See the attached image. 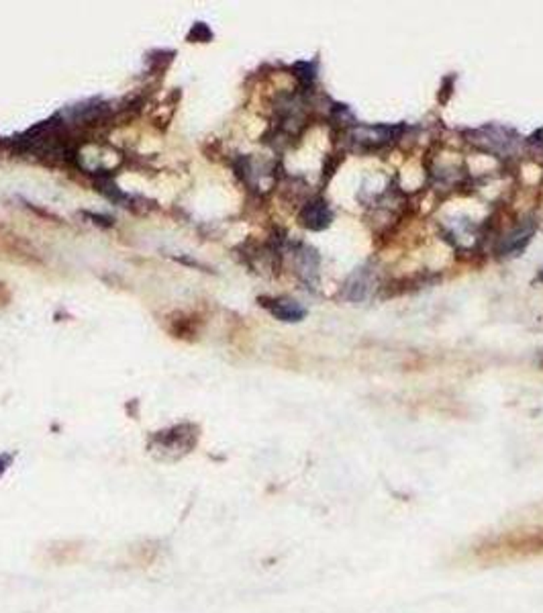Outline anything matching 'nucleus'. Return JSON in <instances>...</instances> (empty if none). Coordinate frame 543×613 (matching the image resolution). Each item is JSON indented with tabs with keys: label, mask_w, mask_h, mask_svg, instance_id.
Here are the masks:
<instances>
[{
	"label": "nucleus",
	"mask_w": 543,
	"mask_h": 613,
	"mask_svg": "<svg viewBox=\"0 0 543 613\" xmlns=\"http://www.w3.org/2000/svg\"><path fill=\"white\" fill-rule=\"evenodd\" d=\"M198 426L194 423H180V426H172L168 430L155 432L149 442H147V450L149 454L160 460V462H178L184 456H188L196 444H198Z\"/></svg>",
	"instance_id": "obj_1"
},
{
	"label": "nucleus",
	"mask_w": 543,
	"mask_h": 613,
	"mask_svg": "<svg viewBox=\"0 0 543 613\" xmlns=\"http://www.w3.org/2000/svg\"><path fill=\"white\" fill-rule=\"evenodd\" d=\"M399 137V131L390 125H354L350 129L352 144L358 145L363 151L384 149Z\"/></svg>",
	"instance_id": "obj_2"
},
{
	"label": "nucleus",
	"mask_w": 543,
	"mask_h": 613,
	"mask_svg": "<svg viewBox=\"0 0 543 613\" xmlns=\"http://www.w3.org/2000/svg\"><path fill=\"white\" fill-rule=\"evenodd\" d=\"M476 135L480 137V140H476V145H480L482 149L494 151V153H508V151L512 153L515 145H517V140H512L515 133L505 127L488 125V127H482L480 131H476Z\"/></svg>",
	"instance_id": "obj_3"
},
{
	"label": "nucleus",
	"mask_w": 543,
	"mask_h": 613,
	"mask_svg": "<svg viewBox=\"0 0 543 613\" xmlns=\"http://www.w3.org/2000/svg\"><path fill=\"white\" fill-rule=\"evenodd\" d=\"M533 233H535V223L533 221H525V223L517 225L512 231H508L505 237H501L499 253L501 255H519L529 246Z\"/></svg>",
	"instance_id": "obj_4"
},
{
	"label": "nucleus",
	"mask_w": 543,
	"mask_h": 613,
	"mask_svg": "<svg viewBox=\"0 0 543 613\" xmlns=\"http://www.w3.org/2000/svg\"><path fill=\"white\" fill-rule=\"evenodd\" d=\"M331 221H333V213L323 199L309 201L300 211V223L311 231H323L331 225Z\"/></svg>",
	"instance_id": "obj_5"
},
{
	"label": "nucleus",
	"mask_w": 543,
	"mask_h": 613,
	"mask_svg": "<svg viewBox=\"0 0 543 613\" xmlns=\"http://www.w3.org/2000/svg\"><path fill=\"white\" fill-rule=\"evenodd\" d=\"M372 289H374V276H372L370 268H360L347 278V283L343 287V294H345V299L358 303V301L368 299Z\"/></svg>",
	"instance_id": "obj_6"
},
{
	"label": "nucleus",
	"mask_w": 543,
	"mask_h": 613,
	"mask_svg": "<svg viewBox=\"0 0 543 613\" xmlns=\"http://www.w3.org/2000/svg\"><path fill=\"white\" fill-rule=\"evenodd\" d=\"M268 309H270V313H272L276 319H280V321H288V324L300 321V319H304V315H307V309H304L300 303L292 301V299H274V301L268 303Z\"/></svg>",
	"instance_id": "obj_7"
},
{
	"label": "nucleus",
	"mask_w": 543,
	"mask_h": 613,
	"mask_svg": "<svg viewBox=\"0 0 543 613\" xmlns=\"http://www.w3.org/2000/svg\"><path fill=\"white\" fill-rule=\"evenodd\" d=\"M51 560L55 564H70L74 562L80 552H82V544L80 541H53L49 548H47Z\"/></svg>",
	"instance_id": "obj_8"
},
{
	"label": "nucleus",
	"mask_w": 543,
	"mask_h": 613,
	"mask_svg": "<svg viewBox=\"0 0 543 613\" xmlns=\"http://www.w3.org/2000/svg\"><path fill=\"white\" fill-rule=\"evenodd\" d=\"M151 546H153L151 541H144V544L131 548V552L135 554V562H137L139 566H149V564L155 560V556H157V548H151Z\"/></svg>",
	"instance_id": "obj_9"
},
{
	"label": "nucleus",
	"mask_w": 543,
	"mask_h": 613,
	"mask_svg": "<svg viewBox=\"0 0 543 613\" xmlns=\"http://www.w3.org/2000/svg\"><path fill=\"white\" fill-rule=\"evenodd\" d=\"M12 460H15V456L12 454H0V478L4 476V472L10 469V464H12Z\"/></svg>",
	"instance_id": "obj_10"
},
{
	"label": "nucleus",
	"mask_w": 543,
	"mask_h": 613,
	"mask_svg": "<svg viewBox=\"0 0 543 613\" xmlns=\"http://www.w3.org/2000/svg\"><path fill=\"white\" fill-rule=\"evenodd\" d=\"M537 280H542V283H543V270H542V272H540V276H537Z\"/></svg>",
	"instance_id": "obj_11"
}]
</instances>
